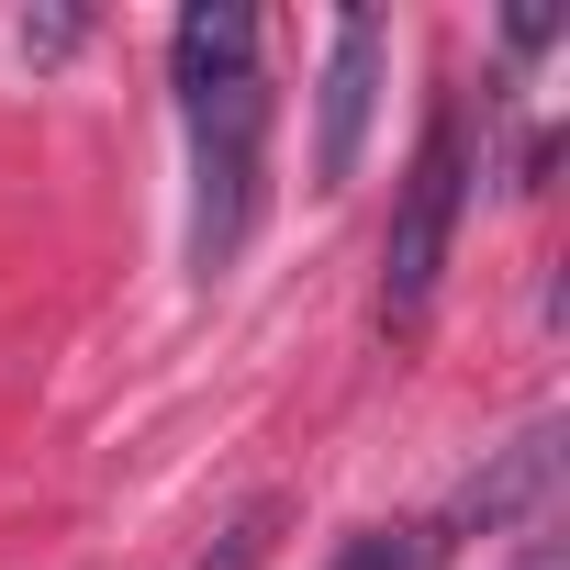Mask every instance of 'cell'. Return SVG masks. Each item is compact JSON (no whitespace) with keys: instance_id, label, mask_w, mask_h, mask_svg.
<instances>
[{"instance_id":"1","label":"cell","mask_w":570,"mask_h":570,"mask_svg":"<svg viewBox=\"0 0 570 570\" xmlns=\"http://www.w3.org/2000/svg\"><path fill=\"white\" fill-rule=\"evenodd\" d=\"M179 124H190V279L246 257L257 202H268V68H257V12L246 0H190L168 35Z\"/></svg>"},{"instance_id":"2","label":"cell","mask_w":570,"mask_h":570,"mask_svg":"<svg viewBox=\"0 0 570 570\" xmlns=\"http://www.w3.org/2000/svg\"><path fill=\"white\" fill-rule=\"evenodd\" d=\"M459 213H470V112L436 90V101H425V135H414V168H403V190H392V235H381V325H392V336H414V325L436 314Z\"/></svg>"},{"instance_id":"3","label":"cell","mask_w":570,"mask_h":570,"mask_svg":"<svg viewBox=\"0 0 570 570\" xmlns=\"http://www.w3.org/2000/svg\"><path fill=\"white\" fill-rule=\"evenodd\" d=\"M381 57H392L381 12H336V35H325V79H314V190L358 179L370 101H381Z\"/></svg>"},{"instance_id":"4","label":"cell","mask_w":570,"mask_h":570,"mask_svg":"<svg viewBox=\"0 0 570 570\" xmlns=\"http://www.w3.org/2000/svg\"><path fill=\"white\" fill-rule=\"evenodd\" d=\"M548 492H559V425H525L470 492H459V525L503 537V525H548Z\"/></svg>"},{"instance_id":"5","label":"cell","mask_w":570,"mask_h":570,"mask_svg":"<svg viewBox=\"0 0 570 570\" xmlns=\"http://www.w3.org/2000/svg\"><path fill=\"white\" fill-rule=\"evenodd\" d=\"M325 570H448V537L436 525H358Z\"/></svg>"},{"instance_id":"6","label":"cell","mask_w":570,"mask_h":570,"mask_svg":"<svg viewBox=\"0 0 570 570\" xmlns=\"http://www.w3.org/2000/svg\"><path fill=\"white\" fill-rule=\"evenodd\" d=\"M268 537H279V503H246V514L224 525V548H213L202 570H257V559H268Z\"/></svg>"},{"instance_id":"7","label":"cell","mask_w":570,"mask_h":570,"mask_svg":"<svg viewBox=\"0 0 570 570\" xmlns=\"http://www.w3.org/2000/svg\"><path fill=\"white\" fill-rule=\"evenodd\" d=\"M79 35H90V23H79V12H35V23H23V57H68V46H79Z\"/></svg>"},{"instance_id":"8","label":"cell","mask_w":570,"mask_h":570,"mask_svg":"<svg viewBox=\"0 0 570 570\" xmlns=\"http://www.w3.org/2000/svg\"><path fill=\"white\" fill-rule=\"evenodd\" d=\"M503 46H525V57L559 46V12H503Z\"/></svg>"},{"instance_id":"9","label":"cell","mask_w":570,"mask_h":570,"mask_svg":"<svg viewBox=\"0 0 570 570\" xmlns=\"http://www.w3.org/2000/svg\"><path fill=\"white\" fill-rule=\"evenodd\" d=\"M514 570H559V537H537V548H525V559H514Z\"/></svg>"}]
</instances>
